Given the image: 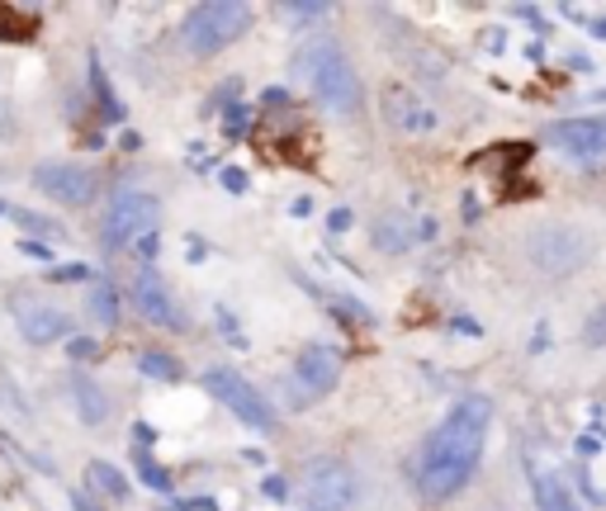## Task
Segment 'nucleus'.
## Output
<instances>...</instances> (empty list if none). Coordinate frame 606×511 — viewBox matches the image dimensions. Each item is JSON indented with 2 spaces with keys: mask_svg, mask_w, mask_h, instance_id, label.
<instances>
[{
  "mask_svg": "<svg viewBox=\"0 0 606 511\" xmlns=\"http://www.w3.org/2000/svg\"><path fill=\"white\" fill-rule=\"evenodd\" d=\"M72 398H76V412H81V422H86V426H100V422L109 417L105 388H100L90 374H72Z\"/></svg>",
  "mask_w": 606,
  "mask_h": 511,
  "instance_id": "obj_14",
  "label": "nucleus"
},
{
  "mask_svg": "<svg viewBox=\"0 0 606 511\" xmlns=\"http://www.w3.org/2000/svg\"><path fill=\"white\" fill-rule=\"evenodd\" d=\"M299 497L308 511H346L356 502V474L337 455H318L299 469Z\"/></svg>",
  "mask_w": 606,
  "mask_h": 511,
  "instance_id": "obj_6",
  "label": "nucleus"
},
{
  "mask_svg": "<svg viewBox=\"0 0 606 511\" xmlns=\"http://www.w3.org/2000/svg\"><path fill=\"white\" fill-rule=\"evenodd\" d=\"M138 474H143V483H147L152 493H171V474H166L162 464H152L147 450H138Z\"/></svg>",
  "mask_w": 606,
  "mask_h": 511,
  "instance_id": "obj_19",
  "label": "nucleus"
},
{
  "mask_svg": "<svg viewBox=\"0 0 606 511\" xmlns=\"http://www.w3.org/2000/svg\"><path fill=\"white\" fill-rule=\"evenodd\" d=\"M138 370H143L147 379H162V384H176V379H180V360L162 356V350H143V356H138Z\"/></svg>",
  "mask_w": 606,
  "mask_h": 511,
  "instance_id": "obj_17",
  "label": "nucleus"
},
{
  "mask_svg": "<svg viewBox=\"0 0 606 511\" xmlns=\"http://www.w3.org/2000/svg\"><path fill=\"white\" fill-rule=\"evenodd\" d=\"M90 318L100 327H114L119 322V290H114L109 280H95L90 284Z\"/></svg>",
  "mask_w": 606,
  "mask_h": 511,
  "instance_id": "obj_16",
  "label": "nucleus"
},
{
  "mask_svg": "<svg viewBox=\"0 0 606 511\" xmlns=\"http://www.w3.org/2000/svg\"><path fill=\"white\" fill-rule=\"evenodd\" d=\"M15 322H20V336L29 346H53V341H72V318L53 304H15Z\"/></svg>",
  "mask_w": 606,
  "mask_h": 511,
  "instance_id": "obj_12",
  "label": "nucleus"
},
{
  "mask_svg": "<svg viewBox=\"0 0 606 511\" xmlns=\"http://www.w3.org/2000/svg\"><path fill=\"white\" fill-rule=\"evenodd\" d=\"M10 218H15L24 232H43V238H62V228H57V222L38 218V214H29V208H10Z\"/></svg>",
  "mask_w": 606,
  "mask_h": 511,
  "instance_id": "obj_22",
  "label": "nucleus"
},
{
  "mask_svg": "<svg viewBox=\"0 0 606 511\" xmlns=\"http://www.w3.org/2000/svg\"><path fill=\"white\" fill-rule=\"evenodd\" d=\"M266 493H270V497H275V502H280V497H285L289 488H285V483H280V478H266Z\"/></svg>",
  "mask_w": 606,
  "mask_h": 511,
  "instance_id": "obj_26",
  "label": "nucleus"
},
{
  "mask_svg": "<svg viewBox=\"0 0 606 511\" xmlns=\"http://www.w3.org/2000/svg\"><path fill=\"white\" fill-rule=\"evenodd\" d=\"M375 246H384V252H403V246H408V228L398 218H389L384 228H375Z\"/></svg>",
  "mask_w": 606,
  "mask_h": 511,
  "instance_id": "obj_21",
  "label": "nucleus"
},
{
  "mask_svg": "<svg viewBox=\"0 0 606 511\" xmlns=\"http://www.w3.org/2000/svg\"><path fill=\"white\" fill-rule=\"evenodd\" d=\"M337 384H341V356L337 350L332 346H304L289 379H285V398H289V408H308V403L327 398Z\"/></svg>",
  "mask_w": 606,
  "mask_h": 511,
  "instance_id": "obj_8",
  "label": "nucleus"
},
{
  "mask_svg": "<svg viewBox=\"0 0 606 511\" xmlns=\"http://www.w3.org/2000/svg\"><path fill=\"white\" fill-rule=\"evenodd\" d=\"M223 186L232 194H242V190H247V176H242V170H223Z\"/></svg>",
  "mask_w": 606,
  "mask_h": 511,
  "instance_id": "obj_25",
  "label": "nucleus"
},
{
  "mask_svg": "<svg viewBox=\"0 0 606 511\" xmlns=\"http://www.w3.org/2000/svg\"><path fill=\"white\" fill-rule=\"evenodd\" d=\"M597 252V242H592V232L573 228V222H545V228H536L531 238H526V260H531L536 274H545V280H564V274H578Z\"/></svg>",
  "mask_w": 606,
  "mask_h": 511,
  "instance_id": "obj_4",
  "label": "nucleus"
},
{
  "mask_svg": "<svg viewBox=\"0 0 606 511\" xmlns=\"http://www.w3.org/2000/svg\"><path fill=\"white\" fill-rule=\"evenodd\" d=\"M294 67H299V76L308 81V90H313V100L322 110L341 114V119H356V114L365 110V86H360V72L341 43L313 38V43L299 48Z\"/></svg>",
  "mask_w": 606,
  "mask_h": 511,
  "instance_id": "obj_2",
  "label": "nucleus"
},
{
  "mask_svg": "<svg viewBox=\"0 0 606 511\" xmlns=\"http://www.w3.org/2000/svg\"><path fill=\"white\" fill-rule=\"evenodd\" d=\"M34 186L43 190L48 200L81 208V204L95 200V170H86L76 162H43V166H34Z\"/></svg>",
  "mask_w": 606,
  "mask_h": 511,
  "instance_id": "obj_10",
  "label": "nucleus"
},
{
  "mask_svg": "<svg viewBox=\"0 0 606 511\" xmlns=\"http://www.w3.org/2000/svg\"><path fill=\"white\" fill-rule=\"evenodd\" d=\"M488 431H493V403L483 393H469L450 408L436 431L417 445L412 455L408 474H412V488H417L422 502H450L455 493L469 488V478L479 474L483 464V445H488Z\"/></svg>",
  "mask_w": 606,
  "mask_h": 511,
  "instance_id": "obj_1",
  "label": "nucleus"
},
{
  "mask_svg": "<svg viewBox=\"0 0 606 511\" xmlns=\"http://www.w3.org/2000/svg\"><path fill=\"white\" fill-rule=\"evenodd\" d=\"M252 20H256V10L247 0H204L180 24V43L195 52V58H214V52L237 43L252 29Z\"/></svg>",
  "mask_w": 606,
  "mask_h": 511,
  "instance_id": "obj_3",
  "label": "nucleus"
},
{
  "mask_svg": "<svg viewBox=\"0 0 606 511\" xmlns=\"http://www.w3.org/2000/svg\"><path fill=\"white\" fill-rule=\"evenodd\" d=\"M86 483H90V488H95L100 497H109V502H124V497H128V478H124L109 460H90V464H86Z\"/></svg>",
  "mask_w": 606,
  "mask_h": 511,
  "instance_id": "obj_15",
  "label": "nucleus"
},
{
  "mask_svg": "<svg viewBox=\"0 0 606 511\" xmlns=\"http://www.w3.org/2000/svg\"><path fill=\"white\" fill-rule=\"evenodd\" d=\"M67 350H72L76 360H90V356H95L100 346H95V341H67Z\"/></svg>",
  "mask_w": 606,
  "mask_h": 511,
  "instance_id": "obj_24",
  "label": "nucleus"
},
{
  "mask_svg": "<svg viewBox=\"0 0 606 511\" xmlns=\"http://www.w3.org/2000/svg\"><path fill=\"white\" fill-rule=\"evenodd\" d=\"M204 388L214 393L223 408L237 417V422H247L252 431H275L280 422H275V412H270V403H266V393L252 384L247 374H237V370H228V365H214L209 374H204Z\"/></svg>",
  "mask_w": 606,
  "mask_h": 511,
  "instance_id": "obj_7",
  "label": "nucleus"
},
{
  "mask_svg": "<svg viewBox=\"0 0 606 511\" xmlns=\"http://www.w3.org/2000/svg\"><path fill=\"white\" fill-rule=\"evenodd\" d=\"M583 341H588L592 350H606V304H602V308L588 318V327H583Z\"/></svg>",
  "mask_w": 606,
  "mask_h": 511,
  "instance_id": "obj_23",
  "label": "nucleus"
},
{
  "mask_svg": "<svg viewBox=\"0 0 606 511\" xmlns=\"http://www.w3.org/2000/svg\"><path fill=\"white\" fill-rule=\"evenodd\" d=\"M526 474H531V493H536V507L540 511H588L583 502H578V493L559 474H554V469L526 460Z\"/></svg>",
  "mask_w": 606,
  "mask_h": 511,
  "instance_id": "obj_13",
  "label": "nucleus"
},
{
  "mask_svg": "<svg viewBox=\"0 0 606 511\" xmlns=\"http://www.w3.org/2000/svg\"><path fill=\"white\" fill-rule=\"evenodd\" d=\"M545 142L573 166H602L606 162V114H578V119H554L545 128Z\"/></svg>",
  "mask_w": 606,
  "mask_h": 511,
  "instance_id": "obj_9",
  "label": "nucleus"
},
{
  "mask_svg": "<svg viewBox=\"0 0 606 511\" xmlns=\"http://www.w3.org/2000/svg\"><path fill=\"white\" fill-rule=\"evenodd\" d=\"M90 86H95V95H100V104H105V110H100V114H105V119H119V100H114L109 95V86H105V72H100V62L95 58H90Z\"/></svg>",
  "mask_w": 606,
  "mask_h": 511,
  "instance_id": "obj_20",
  "label": "nucleus"
},
{
  "mask_svg": "<svg viewBox=\"0 0 606 511\" xmlns=\"http://www.w3.org/2000/svg\"><path fill=\"white\" fill-rule=\"evenodd\" d=\"M133 308L143 312L152 327H171V332H180V327H185V312H180V304L171 298V290H166V280H162L157 270H143L133 280Z\"/></svg>",
  "mask_w": 606,
  "mask_h": 511,
  "instance_id": "obj_11",
  "label": "nucleus"
},
{
  "mask_svg": "<svg viewBox=\"0 0 606 511\" xmlns=\"http://www.w3.org/2000/svg\"><path fill=\"white\" fill-rule=\"evenodd\" d=\"M280 15L294 20V24H318V20H327L332 15V5H322V0H294V5H280Z\"/></svg>",
  "mask_w": 606,
  "mask_h": 511,
  "instance_id": "obj_18",
  "label": "nucleus"
},
{
  "mask_svg": "<svg viewBox=\"0 0 606 511\" xmlns=\"http://www.w3.org/2000/svg\"><path fill=\"white\" fill-rule=\"evenodd\" d=\"M157 222H162V200L157 194L124 186V190H114L105 218H100V242H105L109 252H119V246H133V242L152 238Z\"/></svg>",
  "mask_w": 606,
  "mask_h": 511,
  "instance_id": "obj_5",
  "label": "nucleus"
}]
</instances>
